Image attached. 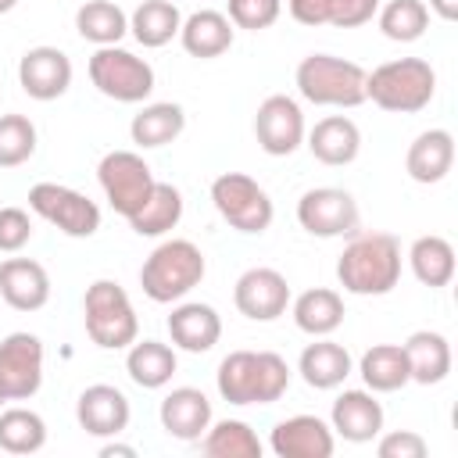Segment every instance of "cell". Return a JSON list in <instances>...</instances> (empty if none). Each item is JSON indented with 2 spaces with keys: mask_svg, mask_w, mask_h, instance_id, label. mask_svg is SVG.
I'll use <instances>...</instances> for the list:
<instances>
[{
  "mask_svg": "<svg viewBox=\"0 0 458 458\" xmlns=\"http://www.w3.org/2000/svg\"><path fill=\"white\" fill-rule=\"evenodd\" d=\"M293 379V369L276 351H229L218 361L215 386L218 397L247 408V404H276Z\"/></svg>",
  "mask_w": 458,
  "mask_h": 458,
  "instance_id": "1",
  "label": "cell"
},
{
  "mask_svg": "<svg viewBox=\"0 0 458 458\" xmlns=\"http://www.w3.org/2000/svg\"><path fill=\"white\" fill-rule=\"evenodd\" d=\"M336 279L354 297H383L401 283V243L390 233H354L336 258Z\"/></svg>",
  "mask_w": 458,
  "mask_h": 458,
  "instance_id": "2",
  "label": "cell"
},
{
  "mask_svg": "<svg viewBox=\"0 0 458 458\" xmlns=\"http://www.w3.org/2000/svg\"><path fill=\"white\" fill-rule=\"evenodd\" d=\"M437 93V72L422 57H394L365 72V100L390 114H415L429 107Z\"/></svg>",
  "mask_w": 458,
  "mask_h": 458,
  "instance_id": "3",
  "label": "cell"
},
{
  "mask_svg": "<svg viewBox=\"0 0 458 458\" xmlns=\"http://www.w3.org/2000/svg\"><path fill=\"white\" fill-rule=\"evenodd\" d=\"M204 272L208 261L193 240H161L140 268V286L154 304H175L200 286Z\"/></svg>",
  "mask_w": 458,
  "mask_h": 458,
  "instance_id": "4",
  "label": "cell"
},
{
  "mask_svg": "<svg viewBox=\"0 0 458 458\" xmlns=\"http://www.w3.org/2000/svg\"><path fill=\"white\" fill-rule=\"evenodd\" d=\"M297 93L315 107H358L365 104V68L336 54H308L293 72Z\"/></svg>",
  "mask_w": 458,
  "mask_h": 458,
  "instance_id": "5",
  "label": "cell"
},
{
  "mask_svg": "<svg viewBox=\"0 0 458 458\" xmlns=\"http://www.w3.org/2000/svg\"><path fill=\"white\" fill-rule=\"evenodd\" d=\"M82 322L97 347L104 351H125L140 336V318L129 301V293L114 279H97L86 286L82 297Z\"/></svg>",
  "mask_w": 458,
  "mask_h": 458,
  "instance_id": "6",
  "label": "cell"
},
{
  "mask_svg": "<svg viewBox=\"0 0 458 458\" xmlns=\"http://www.w3.org/2000/svg\"><path fill=\"white\" fill-rule=\"evenodd\" d=\"M211 204L215 211L243 236H258L272 225L276 218V204L268 197V190L250 179L247 172H222L211 179Z\"/></svg>",
  "mask_w": 458,
  "mask_h": 458,
  "instance_id": "7",
  "label": "cell"
},
{
  "mask_svg": "<svg viewBox=\"0 0 458 458\" xmlns=\"http://www.w3.org/2000/svg\"><path fill=\"white\" fill-rule=\"evenodd\" d=\"M89 82L107 100L140 104L154 93V68H150V61L136 57L132 50H125L118 43L97 47V54L89 57Z\"/></svg>",
  "mask_w": 458,
  "mask_h": 458,
  "instance_id": "8",
  "label": "cell"
},
{
  "mask_svg": "<svg viewBox=\"0 0 458 458\" xmlns=\"http://www.w3.org/2000/svg\"><path fill=\"white\" fill-rule=\"evenodd\" d=\"M97 182H100L107 204L129 222L143 208V200L150 197L157 179H154L150 165L143 161V154H136V150H107L100 157V165H97Z\"/></svg>",
  "mask_w": 458,
  "mask_h": 458,
  "instance_id": "9",
  "label": "cell"
},
{
  "mask_svg": "<svg viewBox=\"0 0 458 458\" xmlns=\"http://www.w3.org/2000/svg\"><path fill=\"white\" fill-rule=\"evenodd\" d=\"M29 208L54 229H61L72 240H86L100 229V208L86 193L61 186V182H36L29 190Z\"/></svg>",
  "mask_w": 458,
  "mask_h": 458,
  "instance_id": "10",
  "label": "cell"
},
{
  "mask_svg": "<svg viewBox=\"0 0 458 458\" xmlns=\"http://www.w3.org/2000/svg\"><path fill=\"white\" fill-rule=\"evenodd\" d=\"M297 222L304 233L318 240H336V236H354L361 229V211L358 200L340 190V186H315L304 190L297 200Z\"/></svg>",
  "mask_w": 458,
  "mask_h": 458,
  "instance_id": "11",
  "label": "cell"
},
{
  "mask_svg": "<svg viewBox=\"0 0 458 458\" xmlns=\"http://www.w3.org/2000/svg\"><path fill=\"white\" fill-rule=\"evenodd\" d=\"M0 386L7 401H29L43 386V340L36 333H7L0 340Z\"/></svg>",
  "mask_w": 458,
  "mask_h": 458,
  "instance_id": "12",
  "label": "cell"
},
{
  "mask_svg": "<svg viewBox=\"0 0 458 458\" xmlns=\"http://www.w3.org/2000/svg\"><path fill=\"white\" fill-rule=\"evenodd\" d=\"M304 111L293 97L272 93L258 104L254 114V140L268 157H286L304 143Z\"/></svg>",
  "mask_w": 458,
  "mask_h": 458,
  "instance_id": "13",
  "label": "cell"
},
{
  "mask_svg": "<svg viewBox=\"0 0 458 458\" xmlns=\"http://www.w3.org/2000/svg\"><path fill=\"white\" fill-rule=\"evenodd\" d=\"M233 304L250 322H276L290 308V283L279 268L254 265L233 286Z\"/></svg>",
  "mask_w": 458,
  "mask_h": 458,
  "instance_id": "14",
  "label": "cell"
},
{
  "mask_svg": "<svg viewBox=\"0 0 458 458\" xmlns=\"http://www.w3.org/2000/svg\"><path fill=\"white\" fill-rule=\"evenodd\" d=\"M18 86L39 104L64 97L72 86V57L57 47H47V43L29 47L18 61Z\"/></svg>",
  "mask_w": 458,
  "mask_h": 458,
  "instance_id": "15",
  "label": "cell"
},
{
  "mask_svg": "<svg viewBox=\"0 0 458 458\" xmlns=\"http://www.w3.org/2000/svg\"><path fill=\"white\" fill-rule=\"evenodd\" d=\"M268 447L276 458H329L336 447V433L318 415H290L272 426Z\"/></svg>",
  "mask_w": 458,
  "mask_h": 458,
  "instance_id": "16",
  "label": "cell"
},
{
  "mask_svg": "<svg viewBox=\"0 0 458 458\" xmlns=\"http://www.w3.org/2000/svg\"><path fill=\"white\" fill-rule=\"evenodd\" d=\"M129 415H132L129 397H125L118 386H111V383H93V386H86V390L79 394V401H75V419H79V426H82L89 437H100V440H111V437L125 433Z\"/></svg>",
  "mask_w": 458,
  "mask_h": 458,
  "instance_id": "17",
  "label": "cell"
},
{
  "mask_svg": "<svg viewBox=\"0 0 458 458\" xmlns=\"http://www.w3.org/2000/svg\"><path fill=\"white\" fill-rule=\"evenodd\" d=\"M165 326H168L172 347L186 354H208L222 336V318L204 301H175Z\"/></svg>",
  "mask_w": 458,
  "mask_h": 458,
  "instance_id": "18",
  "label": "cell"
},
{
  "mask_svg": "<svg viewBox=\"0 0 458 458\" xmlns=\"http://www.w3.org/2000/svg\"><path fill=\"white\" fill-rule=\"evenodd\" d=\"M161 429L182 444H193L211 426V401L197 386H172L157 404Z\"/></svg>",
  "mask_w": 458,
  "mask_h": 458,
  "instance_id": "19",
  "label": "cell"
},
{
  "mask_svg": "<svg viewBox=\"0 0 458 458\" xmlns=\"http://www.w3.org/2000/svg\"><path fill=\"white\" fill-rule=\"evenodd\" d=\"M383 404L376 401L372 390H344L333 401L329 411V426L336 437H344L347 444H369L383 433Z\"/></svg>",
  "mask_w": 458,
  "mask_h": 458,
  "instance_id": "20",
  "label": "cell"
},
{
  "mask_svg": "<svg viewBox=\"0 0 458 458\" xmlns=\"http://www.w3.org/2000/svg\"><path fill=\"white\" fill-rule=\"evenodd\" d=\"M0 301L14 311H39L50 301V276L32 258L0 261Z\"/></svg>",
  "mask_w": 458,
  "mask_h": 458,
  "instance_id": "21",
  "label": "cell"
},
{
  "mask_svg": "<svg viewBox=\"0 0 458 458\" xmlns=\"http://www.w3.org/2000/svg\"><path fill=\"white\" fill-rule=\"evenodd\" d=\"M297 372L301 379L311 386V390H336L351 372H354V361H351V351L329 336H315L301 358H297Z\"/></svg>",
  "mask_w": 458,
  "mask_h": 458,
  "instance_id": "22",
  "label": "cell"
},
{
  "mask_svg": "<svg viewBox=\"0 0 458 458\" xmlns=\"http://www.w3.org/2000/svg\"><path fill=\"white\" fill-rule=\"evenodd\" d=\"M308 140V150L315 161L329 165V168H340V165H351L361 150V129L347 118V114H326L315 122L311 132H304Z\"/></svg>",
  "mask_w": 458,
  "mask_h": 458,
  "instance_id": "23",
  "label": "cell"
},
{
  "mask_svg": "<svg viewBox=\"0 0 458 458\" xmlns=\"http://www.w3.org/2000/svg\"><path fill=\"white\" fill-rule=\"evenodd\" d=\"M451 168H454V136L447 129H426L411 140V147L404 154V172L415 182L433 186V182L447 179Z\"/></svg>",
  "mask_w": 458,
  "mask_h": 458,
  "instance_id": "24",
  "label": "cell"
},
{
  "mask_svg": "<svg viewBox=\"0 0 458 458\" xmlns=\"http://www.w3.org/2000/svg\"><path fill=\"white\" fill-rule=\"evenodd\" d=\"M290 18L301 25H333V29H358L369 25L379 11V0H286Z\"/></svg>",
  "mask_w": 458,
  "mask_h": 458,
  "instance_id": "25",
  "label": "cell"
},
{
  "mask_svg": "<svg viewBox=\"0 0 458 458\" xmlns=\"http://www.w3.org/2000/svg\"><path fill=\"white\" fill-rule=\"evenodd\" d=\"M233 21L222 14V11H193L182 18V29H179V43L190 57H200V61H211V57H222L229 47H233Z\"/></svg>",
  "mask_w": 458,
  "mask_h": 458,
  "instance_id": "26",
  "label": "cell"
},
{
  "mask_svg": "<svg viewBox=\"0 0 458 458\" xmlns=\"http://www.w3.org/2000/svg\"><path fill=\"white\" fill-rule=\"evenodd\" d=\"M290 315L293 326L308 336H329L344 326V297L333 286H311L297 297H290Z\"/></svg>",
  "mask_w": 458,
  "mask_h": 458,
  "instance_id": "27",
  "label": "cell"
},
{
  "mask_svg": "<svg viewBox=\"0 0 458 458\" xmlns=\"http://www.w3.org/2000/svg\"><path fill=\"white\" fill-rule=\"evenodd\" d=\"M401 347L408 354L411 383L437 386V383H444L451 376V344H447L444 333H437V329H415Z\"/></svg>",
  "mask_w": 458,
  "mask_h": 458,
  "instance_id": "28",
  "label": "cell"
},
{
  "mask_svg": "<svg viewBox=\"0 0 458 458\" xmlns=\"http://www.w3.org/2000/svg\"><path fill=\"white\" fill-rule=\"evenodd\" d=\"M179 369V354L172 344H161V340H132L125 347V372L136 386L143 390H161L172 383Z\"/></svg>",
  "mask_w": 458,
  "mask_h": 458,
  "instance_id": "29",
  "label": "cell"
},
{
  "mask_svg": "<svg viewBox=\"0 0 458 458\" xmlns=\"http://www.w3.org/2000/svg\"><path fill=\"white\" fill-rule=\"evenodd\" d=\"M182 129H186V111H182V104H172V100L143 104L129 122V136L143 150H154V147L179 140Z\"/></svg>",
  "mask_w": 458,
  "mask_h": 458,
  "instance_id": "30",
  "label": "cell"
},
{
  "mask_svg": "<svg viewBox=\"0 0 458 458\" xmlns=\"http://www.w3.org/2000/svg\"><path fill=\"white\" fill-rule=\"evenodd\" d=\"M358 372H361L365 390H372V394H394L411 383L408 354L401 344H372L358 358Z\"/></svg>",
  "mask_w": 458,
  "mask_h": 458,
  "instance_id": "31",
  "label": "cell"
},
{
  "mask_svg": "<svg viewBox=\"0 0 458 458\" xmlns=\"http://www.w3.org/2000/svg\"><path fill=\"white\" fill-rule=\"evenodd\" d=\"M182 29V11L172 0H143L132 14H129V32L140 47L157 50L165 43H172Z\"/></svg>",
  "mask_w": 458,
  "mask_h": 458,
  "instance_id": "32",
  "label": "cell"
},
{
  "mask_svg": "<svg viewBox=\"0 0 458 458\" xmlns=\"http://www.w3.org/2000/svg\"><path fill=\"white\" fill-rule=\"evenodd\" d=\"M408 265H411V276L429 286V290H440L454 279V247L451 240L429 233V236H419L411 247H408Z\"/></svg>",
  "mask_w": 458,
  "mask_h": 458,
  "instance_id": "33",
  "label": "cell"
},
{
  "mask_svg": "<svg viewBox=\"0 0 458 458\" xmlns=\"http://www.w3.org/2000/svg\"><path fill=\"white\" fill-rule=\"evenodd\" d=\"M182 222V193L172 182H154L143 208L129 218L136 236H165Z\"/></svg>",
  "mask_w": 458,
  "mask_h": 458,
  "instance_id": "34",
  "label": "cell"
},
{
  "mask_svg": "<svg viewBox=\"0 0 458 458\" xmlns=\"http://www.w3.org/2000/svg\"><path fill=\"white\" fill-rule=\"evenodd\" d=\"M75 32L93 47H114L129 32V14L114 0H86L75 11Z\"/></svg>",
  "mask_w": 458,
  "mask_h": 458,
  "instance_id": "35",
  "label": "cell"
},
{
  "mask_svg": "<svg viewBox=\"0 0 458 458\" xmlns=\"http://www.w3.org/2000/svg\"><path fill=\"white\" fill-rule=\"evenodd\" d=\"M200 451L208 458H261V440L243 419H211L200 437Z\"/></svg>",
  "mask_w": 458,
  "mask_h": 458,
  "instance_id": "36",
  "label": "cell"
},
{
  "mask_svg": "<svg viewBox=\"0 0 458 458\" xmlns=\"http://www.w3.org/2000/svg\"><path fill=\"white\" fill-rule=\"evenodd\" d=\"M47 444V422L32 408H0V451L7 454H36Z\"/></svg>",
  "mask_w": 458,
  "mask_h": 458,
  "instance_id": "37",
  "label": "cell"
},
{
  "mask_svg": "<svg viewBox=\"0 0 458 458\" xmlns=\"http://www.w3.org/2000/svg\"><path fill=\"white\" fill-rule=\"evenodd\" d=\"M376 21H379V32L386 39L415 43L429 29V7H426V0H386L376 11Z\"/></svg>",
  "mask_w": 458,
  "mask_h": 458,
  "instance_id": "38",
  "label": "cell"
},
{
  "mask_svg": "<svg viewBox=\"0 0 458 458\" xmlns=\"http://www.w3.org/2000/svg\"><path fill=\"white\" fill-rule=\"evenodd\" d=\"M36 125L29 114H0V168H18L36 154Z\"/></svg>",
  "mask_w": 458,
  "mask_h": 458,
  "instance_id": "39",
  "label": "cell"
},
{
  "mask_svg": "<svg viewBox=\"0 0 458 458\" xmlns=\"http://www.w3.org/2000/svg\"><path fill=\"white\" fill-rule=\"evenodd\" d=\"M279 14H283V0H225V18L233 21V29L261 32L272 29Z\"/></svg>",
  "mask_w": 458,
  "mask_h": 458,
  "instance_id": "40",
  "label": "cell"
},
{
  "mask_svg": "<svg viewBox=\"0 0 458 458\" xmlns=\"http://www.w3.org/2000/svg\"><path fill=\"white\" fill-rule=\"evenodd\" d=\"M429 444L415 429H390L376 437V454L379 458H426Z\"/></svg>",
  "mask_w": 458,
  "mask_h": 458,
  "instance_id": "41",
  "label": "cell"
},
{
  "mask_svg": "<svg viewBox=\"0 0 458 458\" xmlns=\"http://www.w3.org/2000/svg\"><path fill=\"white\" fill-rule=\"evenodd\" d=\"M32 240V218L25 208H0V250L18 254Z\"/></svg>",
  "mask_w": 458,
  "mask_h": 458,
  "instance_id": "42",
  "label": "cell"
},
{
  "mask_svg": "<svg viewBox=\"0 0 458 458\" xmlns=\"http://www.w3.org/2000/svg\"><path fill=\"white\" fill-rule=\"evenodd\" d=\"M426 7H429L440 21H454V18H458V0H429Z\"/></svg>",
  "mask_w": 458,
  "mask_h": 458,
  "instance_id": "43",
  "label": "cell"
},
{
  "mask_svg": "<svg viewBox=\"0 0 458 458\" xmlns=\"http://www.w3.org/2000/svg\"><path fill=\"white\" fill-rule=\"evenodd\" d=\"M114 454L136 458V447H129V444H104V447H100V458H114Z\"/></svg>",
  "mask_w": 458,
  "mask_h": 458,
  "instance_id": "44",
  "label": "cell"
},
{
  "mask_svg": "<svg viewBox=\"0 0 458 458\" xmlns=\"http://www.w3.org/2000/svg\"><path fill=\"white\" fill-rule=\"evenodd\" d=\"M14 4H18V0H0V14H7V11H14Z\"/></svg>",
  "mask_w": 458,
  "mask_h": 458,
  "instance_id": "45",
  "label": "cell"
},
{
  "mask_svg": "<svg viewBox=\"0 0 458 458\" xmlns=\"http://www.w3.org/2000/svg\"><path fill=\"white\" fill-rule=\"evenodd\" d=\"M4 404H7V394H4V386H0V408H4Z\"/></svg>",
  "mask_w": 458,
  "mask_h": 458,
  "instance_id": "46",
  "label": "cell"
}]
</instances>
